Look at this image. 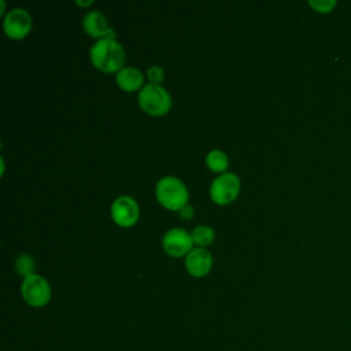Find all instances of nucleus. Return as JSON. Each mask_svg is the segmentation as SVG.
<instances>
[{"label": "nucleus", "instance_id": "f257e3e1", "mask_svg": "<svg viewBox=\"0 0 351 351\" xmlns=\"http://www.w3.org/2000/svg\"><path fill=\"white\" fill-rule=\"evenodd\" d=\"M92 64L103 73H118L123 69L125 49L115 38L97 40L89 48Z\"/></svg>", "mask_w": 351, "mask_h": 351}, {"label": "nucleus", "instance_id": "f03ea898", "mask_svg": "<svg viewBox=\"0 0 351 351\" xmlns=\"http://www.w3.org/2000/svg\"><path fill=\"white\" fill-rule=\"evenodd\" d=\"M155 195L158 202L170 211H180L185 204H188L189 197L186 185L173 176H166L158 181Z\"/></svg>", "mask_w": 351, "mask_h": 351}, {"label": "nucleus", "instance_id": "7ed1b4c3", "mask_svg": "<svg viewBox=\"0 0 351 351\" xmlns=\"http://www.w3.org/2000/svg\"><path fill=\"white\" fill-rule=\"evenodd\" d=\"M137 100L140 108L152 117L165 115L173 104L170 93L162 85L156 84L144 85L138 92Z\"/></svg>", "mask_w": 351, "mask_h": 351}, {"label": "nucleus", "instance_id": "20e7f679", "mask_svg": "<svg viewBox=\"0 0 351 351\" xmlns=\"http://www.w3.org/2000/svg\"><path fill=\"white\" fill-rule=\"evenodd\" d=\"M21 293L23 300L32 306V307H43L48 304L51 300V287L49 282L38 276L32 274L29 277H25L21 285Z\"/></svg>", "mask_w": 351, "mask_h": 351}, {"label": "nucleus", "instance_id": "39448f33", "mask_svg": "<svg viewBox=\"0 0 351 351\" xmlns=\"http://www.w3.org/2000/svg\"><path fill=\"white\" fill-rule=\"evenodd\" d=\"M240 186V178L234 173H222L211 182L210 197L219 206L229 204L239 196Z\"/></svg>", "mask_w": 351, "mask_h": 351}, {"label": "nucleus", "instance_id": "423d86ee", "mask_svg": "<svg viewBox=\"0 0 351 351\" xmlns=\"http://www.w3.org/2000/svg\"><path fill=\"white\" fill-rule=\"evenodd\" d=\"M33 26V19L25 8H12L4 16L3 27L7 37L12 40L25 38Z\"/></svg>", "mask_w": 351, "mask_h": 351}, {"label": "nucleus", "instance_id": "0eeeda50", "mask_svg": "<svg viewBox=\"0 0 351 351\" xmlns=\"http://www.w3.org/2000/svg\"><path fill=\"white\" fill-rule=\"evenodd\" d=\"M162 247L166 254L174 258L188 255L193 250L192 234L182 228H171L165 233Z\"/></svg>", "mask_w": 351, "mask_h": 351}, {"label": "nucleus", "instance_id": "6e6552de", "mask_svg": "<svg viewBox=\"0 0 351 351\" xmlns=\"http://www.w3.org/2000/svg\"><path fill=\"white\" fill-rule=\"evenodd\" d=\"M140 215L137 202L128 195L117 197L111 204V217L114 222L122 228L133 226Z\"/></svg>", "mask_w": 351, "mask_h": 351}, {"label": "nucleus", "instance_id": "1a4fd4ad", "mask_svg": "<svg viewBox=\"0 0 351 351\" xmlns=\"http://www.w3.org/2000/svg\"><path fill=\"white\" fill-rule=\"evenodd\" d=\"M84 30L88 36L101 40V38H115V32L107 23L106 16L99 10L89 11L84 15L82 21Z\"/></svg>", "mask_w": 351, "mask_h": 351}, {"label": "nucleus", "instance_id": "9d476101", "mask_svg": "<svg viewBox=\"0 0 351 351\" xmlns=\"http://www.w3.org/2000/svg\"><path fill=\"white\" fill-rule=\"evenodd\" d=\"M185 267L191 276L204 277L213 267V256L207 250L196 247L186 255Z\"/></svg>", "mask_w": 351, "mask_h": 351}, {"label": "nucleus", "instance_id": "9b49d317", "mask_svg": "<svg viewBox=\"0 0 351 351\" xmlns=\"http://www.w3.org/2000/svg\"><path fill=\"white\" fill-rule=\"evenodd\" d=\"M117 84L122 90L134 92L141 90L144 86V77L143 73L136 67H123L117 73Z\"/></svg>", "mask_w": 351, "mask_h": 351}, {"label": "nucleus", "instance_id": "f8f14e48", "mask_svg": "<svg viewBox=\"0 0 351 351\" xmlns=\"http://www.w3.org/2000/svg\"><path fill=\"white\" fill-rule=\"evenodd\" d=\"M206 165L211 171L222 173L229 166V158L223 151L213 149L206 155Z\"/></svg>", "mask_w": 351, "mask_h": 351}, {"label": "nucleus", "instance_id": "ddd939ff", "mask_svg": "<svg viewBox=\"0 0 351 351\" xmlns=\"http://www.w3.org/2000/svg\"><path fill=\"white\" fill-rule=\"evenodd\" d=\"M191 234H192L193 244H196L197 247H202V248L206 245H210L215 237L213 228H210L207 225H199V226L193 228Z\"/></svg>", "mask_w": 351, "mask_h": 351}, {"label": "nucleus", "instance_id": "4468645a", "mask_svg": "<svg viewBox=\"0 0 351 351\" xmlns=\"http://www.w3.org/2000/svg\"><path fill=\"white\" fill-rule=\"evenodd\" d=\"M15 269L19 276H23V278L29 277L32 274H36L34 273V270H36L34 259L27 254H22L15 261Z\"/></svg>", "mask_w": 351, "mask_h": 351}, {"label": "nucleus", "instance_id": "2eb2a0df", "mask_svg": "<svg viewBox=\"0 0 351 351\" xmlns=\"http://www.w3.org/2000/svg\"><path fill=\"white\" fill-rule=\"evenodd\" d=\"M308 5L311 7V8H314L317 12H321V14H328V12H330L333 8H335V5H336V1L335 0H318V1H315V0H311V1H308Z\"/></svg>", "mask_w": 351, "mask_h": 351}, {"label": "nucleus", "instance_id": "dca6fc26", "mask_svg": "<svg viewBox=\"0 0 351 351\" xmlns=\"http://www.w3.org/2000/svg\"><path fill=\"white\" fill-rule=\"evenodd\" d=\"M147 77L149 80V84H156V85H160V82L163 81L165 78V71L160 66H151L148 70H147Z\"/></svg>", "mask_w": 351, "mask_h": 351}, {"label": "nucleus", "instance_id": "f3484780", "mask_svg": "<svg viewBox=\"0 0 351 351\" xmlns=\"http://www.w3.org/2000/svg\"><path fill=\"white\" fill-rule=\"evenodd\" d=\"M178 214H180V217H181L182 219H192L193 215H195V208H193V206H191V204H185V206L178 211Z\"/></svg>", "mask_w": 351, "mask_h": 351}, {"label": "nucleus", "instance_id": "a211bd4d", "mask_svg": "<svg viewBox=\"0 0 351 351\" xmlns=\"http://www.w3.org/2000/svg\"><path fill=\"white\" fill-rule=\"evenodd\" d=\"M75 4H77V5H81V7H88V5L93 4V1H92V0H89V1H80V0H77Z\"/></svg>", "mask_w": 351, "mask_h": 351}]
</instances>
